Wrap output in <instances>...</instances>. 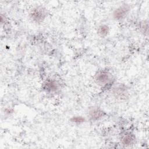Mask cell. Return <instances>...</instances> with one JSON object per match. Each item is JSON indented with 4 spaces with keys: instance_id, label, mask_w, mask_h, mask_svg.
<instances>
[{
    "instance_id": "277c9868",
    "label": "cell",
    "mask_w": 149,
    "mask_h": 149,
    "mask_svg": "<svg viewBox=\"0 0 149 149\" xmlns=\"http://www.w3.org/2000/svg\"><path fill=\"white\" fill-rule=\"evenodd\" d=\"M104 115V112L102 110L97 108H92L89 111V116L93 120H97L101 118Z\"/></svg>"
},
{
    "instance_id": "ba28073f",
    "label": "cell",
    "mask_w": 149,
    "mask_h": 149,
    "mask_svg": "<svg viewBox=\"0 0 149 149\" xmlns=\"http://www.w3.org/2000/svg\"><path fill=\"white\" fill-rule=\"evenodd\" d=\"M71 121L76 123H81L84 121V118L81 116H74L71 119Z\"/></svg>"
},
{
    "instance_id": "6da1fadb",
    "label": "cell",
    "mask_w": 149,
    "mask_h": 149,
    "mask_svg": "<svg viewBox=\"0 0 149 149\" xmlns=\"http://www.w3.org/2000/svg\"><path fill=\"white\" fill-rule=\"evenodd\" d=\"M47 15L45 9L41 6L33 8L30 12V17L36 23H40L45 18Z\"/></svg>"
},
{
    "instance_id": "5b68a950",
    "label": "cell",
    "mask_w": 149,
    "mask_h": 149,
    "mask_svg": "<svg viewBox=\"0 0 149 149\" xmlns=\"http://www.w3.org/2000/svg\"><path fill=\"white\" fill-rule=\"evenodd\" d=\"M135 137L131 133H126L121 138V143L125 146H130L134 141Z\"/></svg>"
},
{
    "instance_id": "7a4b0ae2",
    "label": "cell",
    "mask_w": 149,
    "mask_h": 149,
    "mask_svg": "<svg viewBox=\"0 0 149 149\" xmlns=\"http://www.w3.org/2000/svg\"><path fill=\"white\" fill-rule=\"evenodd\" d=\"M95 80L99 85L104 86L108 83L111 80V75L108 72L101 70L95 75Z\"/></svg>"
},
{
    "instance_id": "3957f363",
    "label": "cell",
    "mask_w": 149,
    "mask_h": 149,
    "mask_svg": "<svg viewBox=\"0 0 149 149\" xmlns=\"http://www.w3.org/2000/svg\"><path fill=\"white\" fill-rule=\"evenodd\" d=\"M129 10V7L127 5H123L119 7L113 13V18L116 20H121L126 17Z\"/></svg>"
},
{
    "instance_id": "52a82bcc",
    "label": "cell",
    "mask_w": 149,
    "mask_h": 149,
    "mask_svg": "<svg viewBox=\"0 0 149 149\" xmlns=\"http://www.w3.org/2000/svg\"><path fill=\"white\" fill-rule=\"evenodd\" d=\"M109 33V27L108 26L104 24L100 26L98 29V34L101 37L106 36Z\"/></svg>"
},
{
    "instance_id": "8992f818",
    "label": "cell",
    "mask_w": 149,
    "mask_h": 149,
    "mask_svg": "<svg viewBox=\"0 0 149 149\" xmlns=\"http://www.w3.org/2000/svg\"><path fill=\"white\" fill-rule=\"evenodd\" d=\"M58 88L57 84L53 80H48L45 83V88L49 91H55Z\"/></svg>"
}]
</instances>
